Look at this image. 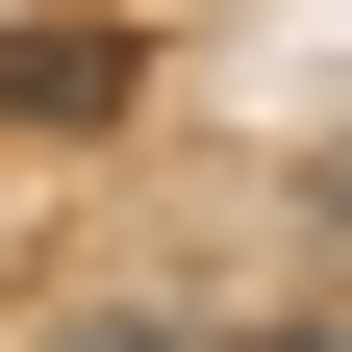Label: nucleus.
Wrapping results in <instances>:
<instances>
[{
  "mask_svg": "<svg viewBox=\"0 0 352 352\" xmlns=\"http://www.w3.org/2000/svg\"><path fill=\"white\" fill-rule=\"evenodd\" d=\"M51 352H227V327H176V302H76Z\"/></svg>",
  "mask_w": 352,
  "mask_h": 352,
  "instance_id": "f03ea898",
  "label": "nucleus"
},
{
  "mask_svg": "<svg viewBox=\"0 0 352 352\" xmlns=\"http://www.w3.org/2000/svg\"><path fill=\"white\" fill-rule=\"evenodd\" d=\"M302 227H327V252H352V126H327V151H302Z\"/></svg>",
  "mask_w": 352,
  "mask_h": 352,
  "instance_id": "7ed1b4c3",
  "label": "nucleus"
},
{
  "mask_svg": "<svg viewBox=\"0 0 352 352\" xmlns=\"http://www.w3.org/2000/svg\"><path fill=\"white\" fill-rule=\"evenodd\" d=\"M126 76H151V51H126V25H25V51H0V126H101Z\"/></svg>",
  "mask_w": 352,
  "mask_h": 352,
  "instance_id": "f257e3e1",
  "label": "nucleus"
},
{
  "mask_svg": "<svg viewBox=\"0 0 352 352\" xmlns=\"http://www.w3.org/2000/svg\"><path fill=\"white\" fill-rule=\"evenodd\" d=\"M227 352H352V327H227Z\"/></svg>",
  "mask_w": 352,
  "mask_h": 352,
  "instance_id": "20e7f679",
  "label": "nucleus"
}]
</instances>
